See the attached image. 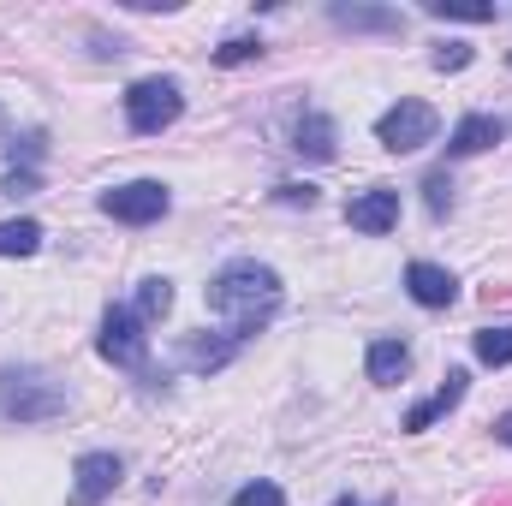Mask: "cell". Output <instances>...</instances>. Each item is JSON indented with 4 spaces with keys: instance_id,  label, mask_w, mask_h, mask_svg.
<instances>
[{
    "instance_id": "cell-3",
    "label": "cell",
    "mask_w": 512,
    "mask_h": 506,
    "mask_svg": "<svg viewBox=\"0 0 512 506\" xmlns=\"http://www.w3.org/2000/svg\"><path fill=\"white\" fill-rule=\"evenodd\" d=\"M185 114V90L173 78H137L126 90V126L137 137H161L167 126H179Z\"/></svg>"
},
{
    "instance_id": "cell-6",
    "label": "cell",
    "mask_w": 512,
    "mask_h": 506,
    "mask_svg": "<svg viewBox=\"0 0 512 506\" xmlns=\"http://www.w3.org/2000/svg\"><path fill=\"white\" fill-rule=\"evenodd\" d=\"M376 137H382V149H393V155H411V149L435 143V108L429 102H393L382 120H376Z\"/></svg>"
},
{
    "instance_id": "cell-11",
    "label": "cell",
    "mask_w": 512,
    "mask_h": 506,
    "mask_svg": "<svg viewBox=\"0 0 512 506\" xmlns=\"http://www.w3.org/2000/svg\"><path fill=\"white\" fill-rule=\"evenodd\" d=\"M507 137V120H495V114H465L453 137H447V155H483V149H495Z\"/></svg>"
},
{
    "instance_id": "cell-2",
    "label": "cell",
    "mask_w": 512,
    "mask_h": 506,
    "mask_svg": "<svg viewBox=\"0 0 512 506\" xmlns=\"http://www.w3.org/2000/svg\"><path fill=\"white\" fill-rule=\"evenodd\" d=\"M0 417L6 423H54V417H66V387L30 364L0 370Z\"/></svg>"
},
{
    "instance_id": "cell-21",
    "label": "cell",
    "mask_w": 512,
    "mask_h": 506,
    "mask_svg": "<svg viewBox=\"0 0 512 506\" xmlns=\"http://www.w3.org/2000/svg\"><path fill=\"white\" fill-rule=\"evenodd\" d=\"M423 203H429L435 221L453 215V179H447V173H429V179H423Z\"/></svg>"
},
{
    "instance_id": "cell-7",
    "label": "cell",
    "mask_w": 512,
    "mask_h": 506,
    "mask_svg": "<svg viewBox=\"0 0 512 506\" xmlns=\"http://www.w3.org/2000/svg\"><path fill=\"white\" fill-rule=\"evenodd\" d=\"M120 477H126L120 453H84V459L72 465V506H102L120 489Z\"/></svg>"
},
{
    "instance_id": "cell-24",
    "label": "cell",
    "mask_w": 512,
    "mask_h": 506,
    "mask_svg": "<svg viewBox=\"0 0 512 506\" xmlns=\"http://www.w3.org/2000/svg\"><path fill=\"white\" fill-rule=\"evenodd\" d=\"M36 185H42V179H36V167H12V173L0 179V191H6V197H30Z\"/></svg>"
},
{
    "instance_id": "cell-19",
    "label": "cell",
    "mask_w": 512,
    "mask_h": 506,
    "mask_svg": "<svg viewBox=\"0 0 512 506\" xmlns=\"http://www.w3.org/2000/svg\"><path fill=\"white\" fill-rule=\"evenodd\" d=\"M471 346H477V364H489V370L512 364V322H507V328H483Z\"/></svg>"
},
{
    "instance_id": "cell-4",
    "label": "cell",
    "mask_w": 512,
    "mask_h": 506,
    "mask_svg": "<svg viewBox=\"0 0 512 506\" xmlns=\"http://www.w3.org/2000/svg\"><path fill=\"white\" fill-rule=\"evenodd\" d=\"M96 352H102L114 370H143V364H149V334H143V322H137L131 304H108L102 334H96Z\"/></svg>"
},
{
    "instance_id": "cell-28",
    "label": "cell",
    "mask_w": 512,
    "mask_h": 506,
    "mask_svg": "<svg viewBox=\"0 0 512 506\" xmlns=\"http://www.w3.org/2000/svg\"><path fill=\"white\" fill-rule=\"evenodd\" d=\"M507 66H512V60H507Z\"/></svg>"
},
{
    "instance_id": "cell-12",
    "label": "cell",
    "mask_w": 512,
    "mask_h": 506,
    "mask_svg": "<svg viewBox=\"0 0 512 506\" xmlns=\"http://www.w3.org/2000/svg\"><path fill=\"white\" fill-rule=\"evenodd\" d=\"M328 18L340 30H376V36H399L405 30V12H393V6H346V0H334Z\"/></svg>"
},
{
    "instance_id": "cell-18",
    "label": "cell",
    "mask_w": 512,
    "mask_h": 506,
    "mask_svg": "<svg viewBox=\"0 0 512 506\" xmlns=\"http://www.w3.org/2000/svg\"><path fill=\"white\" fill-rule=\"evenodd\" d=\"M42 251V227L36 221H0V256H36Z\"/></svg>"
},
{
    "instance_id": "cell-17",
    "label": "cell",
    "mask_w": 512,
    "mask_h": 506,
    "mask_svg": "<svg viewBox=\"0 0 512 506\" xmlns=\"http://www.w3.org/2000/svg\"><path fill=\"white\" fill-rule=\"evenodd\" d=\"M131 310H137V322H143V328H149V322H161V316L173 310V280H167V274L137 280V304H131Z\"/></svg>"
},
{
    "instance_id": "cell-22",
    "label": "cell",
    "mask_w": 512,
    "mask_h": 506,
    "mask_svg": "<svg viewBox=\"0 0 512 506\" xmlns=\"http://www.w3.org/2000/svg\"><path fill=\"white\" fill-rule=\"evenodd\" d=\"M233 506H286V495H280L274 483H262V477H256V483H245V489L233 495Z\"/></svg>"
},
{
    "instance_id": "cell-14",
    "label": "cell",
    "mask_w": 512,
    "mask_h": 506,
    "mask_svg": "<svg viewBox=\"0 0 512 506\" xmlns=\"http://www.w3.org/2000/svg\"><path fill=\"white\" fill-rule=\"evenodd\" d=\"M405 370H411V346H405V340H393V334H387V340H370V352H364V376L376 381V387H393Z\"/></svg>"
},
{
    "instance_id": "cell-1",
    "label": "cell",
    "mask_w": 512,
    "mask_h": 506,
    "mask_svg": "<svg viewBox=\"0 0 512 506\" xmlns=\"http://www.w3.org/2000/svg\"><path fill=\"white\" fill-rule=\"evenodd\" d=\"M209 310H215V316H227V328H233V334H245V340H251L256 328L280 310V274H274L268 262H256V256L227 262V268L209 280Z\"/></svg>"
},
{
    "instance_id": "cell-15",
    "label": "cell",
    "mask_w": 512,
    "mask_h": 506,
    "mask_svg": "<svg viewBox=\"0 0 512 506\" xmlns=\"http://www.w3.org/2000/svg\"><path fill=\"white\" fill-rule=\"evenodd\" d=\"M239 346H245V334H233V328H227L221 340H203V334H197V340L179 346V364H185V370H221Z\"/></svg>"
},
{
    "instance_id": "cell-9",
    "label": "cell",
    "mask_w": 512,
    "mask_h": 506,
    "mask_svg": "<svg viewBox=\"0 0 512 506\" xmlns=\"http://www.w3.org/2000/svg\"><path fill=\"white\" fill-rule=\"evenodd\" d=\"M405 292H411L423 310H447V304L459 298V280H453L441 262H411V268H405Z\"/></svg>"
},
{
    "instance_id": "cell-26",
    "label": "cell",
    "mask_w": 512,
    "mask_h": 506,
    "mask_svg": "<svg viewBox=\"0 0 512 506\" xmlns=\"http://www.w3.org/2000/svg\"><path fill=\"white\" fill-rule=\"evenodd\" d=\"M495 441H507V447H512V411L501 417V423H495Z\"/></svg>"
},
{
    "instance_id": "cell-16",
    "label": "cell",
    "mask_w": 512,
    "mask_h": 506,
    "mask_svg": "<svg viewBox=\"0 0 512 506\" xmlns=\"http://www.w3.org/2000/svg\"><path fill=\"white\" fill-rule=\"evenodd\" d=\"M429 18H447V24H495L501 6L495 0H423Z\"/></svg>"
},
{
    "instance_id": "cell-13",
    "label": "cell",
    "mask_w": 512,
    "mask_h": 506,
    "mask_svg": "<svg viewBox=\"0 0 512 506\" xmlns=\"http://www.w3.org/2000/svg\"><path fill=\"white\" fill-rule=\"evenodd\" d=\"M292 149L310 155V161H334V155H340V143H334V120L316 114V108H304L298 126H292Z\"/></svg>"
},
{
    "instance_id": "cell-8",
    "label": "cell",
    "mask_w": 512,
    "mask_h": 506,
    "mask_svg": "<svg viewBox=\"0 0 512 506\" xmlns=\"http://www.w3.org/2000/svg\"><path fill=\"white\" fill-rule=\"evenodd\" d=\"M346 221L358 227V233H370V239H382L399 227V191L393 185H370V191H358L352 203H346Z\"/></svg>"
},
{
    "instance_id": "cell-5",
    "label": "cell",
    "mask_w": 512,
    "mask_h": 506,
    "mask_svg": "<svg viewBox=\"0 0 512 506\" xmlns=\"http://www.w3.org/2000/svg\"><path fill=\"white\" fill-rule=\"evenodd\" d=\"M167 209H173V197H167L161 179H131V185L102 191V215H114V221H126V227H149V221H161Z\"/></svg>"
},
{
    "instance_id": "cell-27",
    "label": "cell",
    "mask_w": 512,
    "mask_h": 506,
    "mask_svg": "<svg viewBox=\"0 0 512 506\" xmlns=\"http://www.w3.org/2000/svg\"><path fill=\"white\" fill-rule=\"evenodd\" d=\"M334 506H364V501H352V495H340ZM376 506H393V501H376Z\"/></svg>"
},
{
    "instance_id": "cell-20",
    "label": "cell",
    "mask_w": 512,
    "mask_h": 506,
    "mask_svg": "<svg viewBox=\"0 0 512 506\" xmlns=\"http://www.w3.org/2000/svg\"><path fill=\"white\" fill-rule=\"evenodd\" d=\"M262 54V36H227L221 48H215V66H245Z\"/></svg>"
},
{
    "instance_id": "cell-25",
    "label": "cell",
    "mask_w": 512,
    "mask_h": 506,
    "mask_svg": "<svg viewBox=\"0 0 512 506\" xmlns=\"http://www.w3.org/2000/svg\"><path fill=\"white\" fill-rule=\"evenodd\" d=\"M280 203H304L310 209L316 203V185H280Z\"/></svg>"
},
{
    "instance_id": "cell-23",
    "label": "cell",
    "mask_w": 512,
    "mask_h": 506,
    "mask_svg": "<svg viewBox=\"0 0 512 506\" xmlns=\"http://www.w3.org/2000/svg\"><path fill=\"white\" fill-rule=\"evenodd\" d=\"M477 54L465 48V42H447V48H435V72H465Z\"/></svg>"
},
{
    "instance_id": "cell-10",
    "label": "cell",
    "mask_w": 512,
    "mask_h": 506,
    "mask_svg": "<svg viewBox=\"0 0 512 506\" xmlns=\"http://www.w3.org/2000/svg\"><path fill=\"white\" fill-rule=\"evenodd\" d=\"M465 387H471V376H465V370H447V381H441L423 405H411V411H405V435H423L435 417H447V411L465 399Z\"/></svg>"
}]
</instances>
